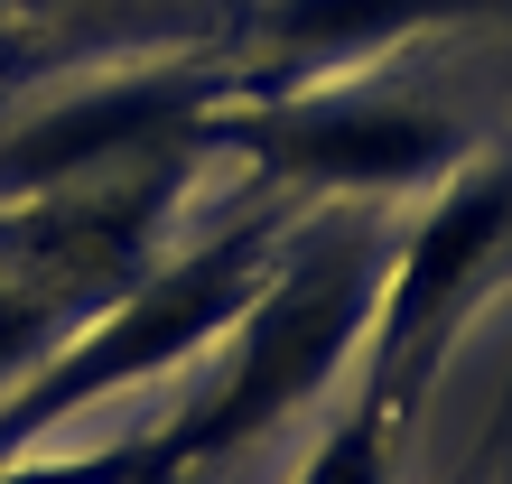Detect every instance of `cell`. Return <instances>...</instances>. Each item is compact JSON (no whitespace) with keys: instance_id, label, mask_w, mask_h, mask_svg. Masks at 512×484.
<instances>
[{"instance_id":"cell-9","label":"cell","mask_w":512,"mask_h":484,"mask_svg":"<svg viewBox=\"0 0 512 484\" xmlns=\"http://www.w3.org/2000/svg\"><path fill=\"white\" fill-rule=\"evenodd\" d=\"M0 484H149V429L94 457H0Z\"/></svg>"},{"instance_id":"cell-8","label":"cell","mask_w":512,"mask_h":484,"mask_svg":"<svg viewBox=\"0 0 512 484\" xmlns=\"http://www.w3.org/2000/svg\"><path fill=\"white\" fill-rule=\"evenodd\" d=\"M75 336V317L56 308V298H38L28 280H10V270H0V401H10V391L38 373V363L56 354Z\"/></svg>"},{"instance_id":"cell-11","label":"cell","mask_w":512,"mask_h":484,"mask_svg":"<svg viewBox=\"0 0 512 484\" xmlns=\"http://www.w3.org/2000/svg\"><path fill=\"white\" fill-rule=\"evenodd\" d=\"M494 484H512V466H503V475H494Z\"/></svg>"},{"instance_id":"cell-2","label":"cell","mask_w":512,"mask_h":484,"mask_svg":"<svg viewBox=\"0 0 512 484\" xmlns=\"http://www.w3.org/2000/svg\"><path fill=\"white\" fill-rule=\"evenodd\" d=\"M280 242H289V215L280 205H252L243 224L205 233L187 252H159L112 308H94L10 401H0V457H28V447L56 438L75 410H94V401H112V391H131V382L196 373V363L243 326L261 280L280 270Z\"/></svg>"},{"instance_id":"cell-7","label":"cell","mask_w":512,"mask_h":484,"mask_svg":"<svg viewBox=\"0 0 512 484\" xmlns=\"http://www.w3.org/2000/svg\"><path fill=\"white\" fill-rule=\"evenodd\" d=\"M410 419H419V410L373 373L364 354H354V373H345V391H336V410H326V429H317L308 457H298L289 484H391V457H401Z\"/></svg>"},{"instance_id":"cell-4","label":"cell","mask_w":512,"mask_h":484,"mask_svg":"<svg viewBox=\"0 0 512 484\" xmlns=\"http://www.w3.org/2000/svg\"><path fill=\"white\" fill-rule=\"evenodd\" d=\"M243 56H131L47 94L0 131V205H38L94 177H131L159 159H205V121L243 94Z\"/></svg>"},{"instance_id":"cell-6","label":"cell","mask_w":512,"mask_h":484,"mask_svg":"<svg viewBox=\"0 0 512 484\" xmlns=\"http://www.w3.org/2000/svg\"><path fill=\"white\" fill-rule=\"evenodd\" d=\"M438 28H512V0H252V84L382 66Z\"/></svg>"},{"instance_id":"cell-5","label":"cell","mask_w":512,"mask_h":484,"mask_svg":"<svg viewBox=\"0 0 512 484\" xmlns=\"http://www.w3.org/2000/svg\"><path fill=\"white\" fill-rule=\"evenodd\" d=\"M503 252H512V149H475L447 187H429V215L391 242V280H382V308L364 336V363L410 410L438 382L466 308L494 289Z\"/></svg>"},{"instance_id":"cell-10","label":"cell","mask_w":512,"mask_h":484,"mask_svg":"<svg viewBox=\"0 0 512 484\" xmlns=\"http://www.w3.org/2000/svg\"><path fill=\"white\" fill-rule=\"evenodd\" d=\"M0 75H10V38H0Z\"/></svg>"},{"instance_id":"cell-1","label":"cell","mask_w":512,"mask_h":484,"mask_svg":"<svg viewBox=\"0 0 512 484\" xmlns=\"http://www.w3.org/2000/svg\"><path fill=\"white\" fill-rule=\"evenodd\" d=\"M382 280H391L382 205H317L308 224H289L280 270L261 280L243 326L215 345V363L196 373L177 419L149 429V484H196L224 457L261 447L280 419L336 401L364 336H373Z\"/></svg>"},{"instance_id":"cell-3","label":"cell","mask_w":512,"mask_h":484,"mask_svg":"<svg viewBox=\"0 0 512 484\" xmlns=\"http://www.w3.org/2000/svg\"><path fill=\"white\" fill-rule=\"evenodd\" d=\"M205 159H243L252 177L317 205H391L419 187H447L475 159V131L438 94H419L391 66L243 84L205 121Z\"/></svg>"}]
</instances>
